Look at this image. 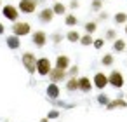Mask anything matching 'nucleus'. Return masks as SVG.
<instances>
[{
	"label": "nucleus",
	"instance_id": "nucleus-1",
	"mask_svg": "<svg viewBox=\"0 0 127 122\" xmlns=\"http://www.w3.org/2000/svg\"><path fill=\"white\" fill-rule=\"evenodd\" d=\"M37 7H38V0H19V5H18L19 12L23 14H33Z\"/></svg>",
	"mask_w": 127,
	"mask_h": 122
},
{
	"label": "nucleus",
	"instance_id": "nucleus-2",
	"mask_svg": "<svg viewBox=\"0 0 127 122\" xmlns=\"http://www.w3.org/2000/svg\"><path fill=\"white\" fill-rule=\"evenodd\" d=\"M21 61H23V66L28 70V73H35L37 72V58H35V54L25 52L23 58H21Z\"/></svg>",
	"mask_w": 127,
	"mask_h": 122
},
{
	"label": "nucleus",
	"instance_id": "nucleus-3",
	"mask_svg": "<svg viewBox=\"0 0 127 122\" xmlns=\"http://www.w3.org/2000/svg\"><path fill=\"white\" fill-rule=\"evenodd\" d=\"M30 32H32L30 23H26V21H14V25H12V33H14V35L25 37V35H28Z\"/></svg>",
	"mask_w": 127,
	"mask_h": 122
},
{
	"label": "nucleus",
	"instance_id": "nucleus-4",
	"mask_svg": "<svg viewBox=\"0 0 127 122\" xmlns=\"http://www.w3.org/2000/svg\"><path fill=\"white\" fill-rule=\"evenodd\" d=\"M2 14H4V18L5 19H9V21H18V18H19V9L16 7V5H12V4H7V5H4L2 7Z\"/></svg>",
	"mask_w": 127,
	"mask_h": 122
},
{
	"label": "nucleus",
	"instance_id": "nucleus-5",
	"mask_svg": "<svg viewBox=\"0 0 127 122\" xmlns=\"http://www.w3.org/2000/svg\"><path fill=\"white\" fill-rule=\"evenodd\" d=\"M108 84H110V85H113L115 89H120V87H124V84H125V80H124V75H122L120 72L113 70V72L108 75Z\"/></svg>",
	"mask_w": 127,
	"mask_h": 122
},
{
	"label": "nucleus",
	"instance_id": "nucleus-6",
	"mask_svg": "<svg viewBox=\"0 0 127 122\" xmlns=\"http://www.w3.org/2000/svg\"><path fill=\"white\" fill-rule=\"evenodd\" d=\"M51 68H52V66H51L49 58H40V59H37V73H38V75H42V77L49 75Z\"/></svg>",
	"mask_w": 127,
	"mask_h": 122
},
{
	"label": "nucleus",
	"instance_id": "nucleus-7",
	"mask_svg": "<svg viewBox=\"0 0 127 122\" xmlns=\"http://www.w3.org/2000/svg\"><path fill=\"white\" fill-rule=\"evenodd\" d=\"M54 11H52V7H44L40 12H38V21L40 23H44V25H47V23H51L52 19H54Z\"/></svg>",
	"mask_w": 127,
	"mask_h": 122
},
{
	"label": "nucleus",
	"instance_id": "nucleus-8",
	"mask_svg": "<svg viewBox=\"0 0 127 122\" xmlns=\"http://www.w3.org/2000/svg\"><path fill=\"white\" fill-rule=\"evenodd\" d=\"M32 40H33L35 47H44L45 42H47V33L42 32V30H37V32L32 35Z\"/></svg>",
	"mask_w": 127,
	"mask_h": 122
},
{
	"label": "nucleus",
	"instance_id": "nucleus-9",
	"mask_svg": "<svg viewBox=\"0 0 127 122\" xmlns=\"http://www.w3.org/2000/svg\"><path fill=\"white\" fill-rule=\"evenodd\" d=\"M68 75H66V70H61V68H51V72H49V79L52 80V82H61V80H64Z\"/></svg>",
	"mask_w": 127,
	"mask_h": 122
},
{
	"label": "nucleus",
	"instance_id": "nucleus-10",
	"mask_svg": "<svg viewBox=\"0 0 127 122\" xmlns=\"http://www.w3.org/2000/svg\"><path fill=\"white\" fill-rule=\"evenodd\" d=\"M92 84H94L97 89H104V87L108 85V77H106L104 73H101V72H99V73H96V75H94Z\"/></svg>",
	"mask_w": 127,
	"mask_h": 122
},
{
	"label": "nucleus",
	"instance_id": "nucleus-11",
	"mask_svg": "<svg viewBox=\"0 0 127 122\" xmlns=\"http://www.w3.org/2000/svg\"><path fill=\"white\" fill-rule=\"evenodd\" d=\"M59 87H58V82H52V84H49L47 85V96L51 98V99H58L59 98Z\"/></svg>",
	"mask_w": 127,
	"mask_h": 122
},
{
	"label": "nucleus",
	"instance_id": "nucleus-12",
	"mask_svg": "<svg viewBox=\"0 0 127 122\" xmlns=\"http://www.w3.org/2000/svg\"><path fill=\"white\" fill-rule=\"evenodd\" d=\"M91 89H92L91 80H89L87 77H80V79H78V91H82V92H89Z\"/></svg>",
	"mask_w": 127,
	"mask_h": 122
},
{
	"label": "nucleus",
	"instance_id": "nucleus-13",
	"mask_svg": "<svg viewBox=\"0 0 127 122\" xmlns=\"http://www.w3.org/2000/svg\"><path fill=\"white\" fill-rule=\"evenodd\" d=\"M56 66L61 68V70H68V66H70V58L64 56V54L58 56V58H56Z\"/></svg>",
	"mask_w": 127,
	"mask_h": 122
},
{
	"label": "nucleus",
	"instance_id": "nucleus-14",
	"mask_svg": "<svg viewBox=\"0 0 127 122\" xmlns=\"http://www.w3.org/2000/svg\"><path fill=\"white\" fill-rule=\"evenodd\" d=\"M7 47L9 49H18L19 45H21V37H18V35H11V37H7Z\"/></svg>",
	"mask_w": 127,
	"mask_h": 122
},
{
	"label": "nucleus",
	"instance_id": "nucleus-15",
	"mask_svg": "<svg viewBox=\"0 0 127 122\" xmlns=\"http://www.w3.org/2000/svg\"><path fill=\"white\" fill-rule=\"evenodd\" d=\"M52 11L56 16H63V14H66V5L63 2H59V0H56L54 5H52Z\"/></svg>",
	"mask_w": 127,
	"mask_h": 122
},
{
	"label": "nucleus",
	"instance_id": "nucleus-16",
	"mask_svg": "<svg viewBox=\"0 0 127 122\" xmlns=\"http://www.w3.org/2000/svg\"><path fill=\"white\" fill-rule=\"evenodd\" d=\"M77 89H78V79H77V77H70L68 82H66V91L73 92V91H77Z\"/></svg>",
	"mask_w": 127,
	"mask_h": 122
},
{
	"label": "nucleus",
	"instance_id": "nucleus-17",
	"mask_svg": "<svg viewBox=\"0 0 127 122\" xmlns=\"http://www.w3.org/2000/svg\"><path fill=\"white\" fill-rule=\"evenodd\" d=\"M64 25L66 26H77L78 25V18L75 14H66L64 16Z\"/></svg>",
	"mask_w": 127,
	"mask_h": 122
},
{
	"label": "nucleus",
	"instance_id": "nucleus-18",
	"mask_svg": "<svg viewBox=\"0 0 127 122\" xmlns=\"http://www.w3.org/2000/svg\"><path fill=\"white\" fill-rule=\"evenodd\" d=\"M84 30H85V33H94L96 30H97V21H87L85 25H84Z\"/></svg>",
	"mask_w": 127,
	"mask_h": 122
},
{
	"label": "nucleus",
	"instance_id": "nucleus-19",
	"mask_svg": "<svg viewBox=\"0 0 127 122\" xmlns=\"http://www.w3.org/2000/svg\"><path fill=\"white\" fill-rule=\"evenodd\" d=\"M113 51H117V52L125 51V40H122V39H115V40H113Z\"/></svg>",
	"mask_w": 127,
	"mask_h": 122
},
{
	"label": "nucleus",
	"instance_id": "nucleus-20",
	"mask_svg": "<svg viewBox=\"0 0 127 122\" xmlns=\"http://www.w3.org/2000/svg\"><path fill=\"white\" fill-rule=\"evenodd\" d=\"M117 106H127V103L124 101V99H113V101H108V105H106V108L108 110H113V108H117Z\"/></svg>",
	"mask_w": 127,
	"mask_h": 122
},
{
	"label": "nucleus",
	"instance_id": "nucleus-21",
	"mask_svg": "<svg viewBox=\"0 0 127 122\" xmlns=\"http://www.w3.org/2000/svg\"><path fill=\"white\" fill-rule=\"evenodd\" d=\"M113 21H115L117 25H125V23H127V14H125V12H117V14L113 16Z\"/></svg>",
	"mask_w": 127,
	"mask_h": 122
},
{
	"label": "nucleus",
	"instance_id": "nucleus-22",
	"mask_svg": "<svg viewBox=\"0 0 127 122\" xmlns=\"http://www.w3.org/2000/svg\"><path fill=\"white\" fill-rule=\"evenodd\" d=\"M66 39H68L70 42H78V40H80V33H78L77 30H70V32L66 33Z\"/></svg>",
	"mask_w": 127,
	"mask_h": 122
},
{
	"label": "nucleus",
	"instance_id": "nucleus-23",
	"mask_svg": "<svg viewBox=\"0 0 127 122\" xmlns=\"http://www.w3.org/2000/svg\"><path fill=\"white\" fill-rule=\"evenodd\" d=\"M82 45H91L94 42V39L91 37V33H85V35H80V40H78Z\"/></svg>",
	"mask_w": 127,
	"mask_h": 122
},
{
	"label": "nucleus",
	"instance_id": "nucleus-24",
	"mask_svg": "<svg viewBox=\"0 0 127 122\" xmlns=\"http://www.w3.org/2000/svg\"><path fill=\"white\" fill-rule=\"evenodd\" d=\"M103 9V0H91V11L99 12Z\"/></svg>",
	"mask_w": 127,
	"mask_h": 122
},
{
	"label": "nucleus",
	"instance_id": "nucleus-25",
	"mask_svg": "<svg viewBox=\"0 0 127 122\" xmlns=\"http://www.w3.org/2000/svg\"><path fill=\"white\" fill-rule=\"evenodd\" d=\"M101 63H103V66H111L113 65V56L111 54H104L101 58Z\"/></svg>",
	"mask_w": 127,
	"mask_h": 122
},
{
	"label": "nucleus",
	"instance_id": "nucleus-26",
	"mask_svg": "<svg viewBox=\"0 0 127 122\" xmlns=\"http://www.w3.org/2000/svg\"><path fill=\"white\" fill-rule=\"evenodd\" d=\"M104 39L113 42V40L117 39V32H115V30H108V32H106V35H104Z\"/></svg>",
	"mask_w": 127,
	"mask_h": 122
},
{
	"label": "nucleus",
	"instance_id": "nucleus-27",
	"mask_svg": "<svg viewBox=\"0 0 127 122\" xmlns=\"http://www.w3.org/2000/svg\"><path fill=\"white\" fill-rule=\"evenodd\" d=\"M77 73H78V66H77V65H75V66H71V68L66 72V75H68V77H77Z\"/></svg>",
	"mask_w": 127,
	"mask_h": 122
},
{
	"label": "nucleus",
	"instance_id": "nucleus-28",
	"mask_svg": "<svg viewBox=\"0 0 127 122\" xmlns=\"http://www.w3.org/2000/svg\"><path fill=\"white\" fill-rule=\"evenodd\" d=\"M108 101H110V99H108L106 94H99V96H97V103H99V105H108Z\"/></svg>",
	"mask_w": 127,
	"mask_h": 122
},
{
	"label": "nucleus",
	"instance_id": "nucleus-29",
	"mask_svg": "<svg viewBox=\"0 0 127 122\" xmlns=\"http://www.w3.org/2000/svg\"><path fill=\"white\" fill-rule=\"evenodd\" d=\"M92 45H94L96 49H101V47L104 45V39H96V40L92 42Z\"/></svg>",
	"mask_w": 127,
	"mask_h": 122
},
{
	"label": "nucleus",
	"instance_id": "nucleus-30",
	"mask_svg": "<svg viewBox=\"0 0 127 122\" xmlns=\"http://www.w3.org/2000/svg\"><path fill=\"white\" fill-rule=\"evenodd\" d=\"M51 39H52V42H56V44H59V42L63 40V35H61V33H54V35H52Z\"/></svg>",
	"mask_w": 127,
	"mask_h": 122
},
{
	"label": "nucleus",
	"instance_id": "nucleus-31",
	"mask_svg": "<svg viewBox=\"0 0 127 122\" xmlns=\"http://www.w3.org/2000/svg\"><path fill=\"white\" fill-rule=\"evenodd\" d=\"M58 117H59V112L58 110H51L49 115H47V119H58Z\"/></svg>",
	"mask_w": 127,
	"mask_h": 122
},
{
	"label": "nucleus",
	"instance_id": "nucleus-32",
	"mask_svg": "<svg viewBox=\"0 0 127 122\" xmlns=\"http://www.w3.org/2000/svg\"><path fill=\"white\" fill-rule=\"evenodd\" d=\"M78 5H80L78 0H71V2H70V9H78Z\"/></svg>",
	"mask_w": 127,
	"mask_h": 122
},
{
	"label": "nucleus",
	"instance_id": "nucleus-33",
	"mask_svg": "<svg viewBox=\"0 0 127 122\" xmlns=\"http://www.w3.org/2000/svg\"><path fill=\"white\" fill-rule=\"evenodd\" d=\"M110 16H108V12H103V11H99V19H103V21H106Z\"/></svg>",
	"mask_w": 127,
	"mask_h": 122
},
{
	"label": "nucleus",
	"instance_id": "nucleus-34",
	"mask_svg": "<svg viewBox=\"0 0 127 122\" xmlns=\"http://www.w3.org/2000/svg\"><path fill=\"white\" fill-rule=\"evenodd\" d=\"M4 32H5V28H4V25H2V23H0V35H2Z\"/></svg>",
	"mask_w": 127,
	"mask_h": 122
},
{
	"label": "nucleus",
	"instance_id": "nucleus-35",
	"mask_svg": "<svg viewBox=\"0 0 127 122\" xmlns=\"http://www.w3.org/2000/svg\"><path fill=\"white\" fill-rule=\"evenodd\" d=\"M40 122H49V119H47V117H44V119H42Z\"/></svg>",
	"mask_w": 127,
	"mask_h": 122
},
{
	"label": "nucleus",
	"instance_id": "nucleus-36",
	"mask_svg": "<svg viewBox=\"0 0 127 122\" xmlns=\"http://www.w3.org/2000/svg\"><path fill=\"white\" fill-rule=\"evenodd\" d=\"M125 35H127V23H125Z\"/></svg>",
	"mask_w": 127,
	"mask_h": 122
},
{
	"label": "nucleus",
	"instance_id": "nucleus-37",
	"mask_svg": "<svg viewBox=\"0 0 127 122\" xmlns=\"http://www.w3.org/2000/svg\"><path fill=\"white\" fill-rule=\"evenodd\" d=\"M0 5H2V0H0Z\"/></svg>",
	"mask_w": 127,
	"mask_h": 122
}]
</instances>
